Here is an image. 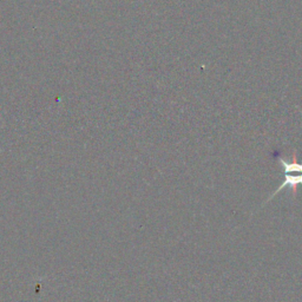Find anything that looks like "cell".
Listing matches in <instances>:
<instances>
[{"mask_svg":"<svg viewBox=\"0 0 302 302\" xmlns=\"http://www.w3.org/2000/svg\"><path fill=\"white\" fill-rule=\"evenodd\" d=\"M299 184H302V174H300V175H289V174H286L283 182L281 183V186L279 187V188H277L275 191H274L273 194L269 196V198H268V200L264 202V205L265 203H268V202H269L270 200H273L274 196H276L281 191V190L287 188V187H289V188L293 190V192H294V196H295V195H297V192H298V186H299ZM264 205H262V207H264Z\"/></svg>","mask_w":302,"mask_h":302,"instance_id":"6da1fadb","label":"cell"},{"mask_svg":"<svg viewBox=\"0 0 302 302\" xmlns=\"http://www.w3.org/2000/svg\"><path fill=\"white\" fill-rule=\"evenodd\" d=\"M277 159H279L281 167H282L283 171H285V175L286 174H291V173H299V174H302V163H299L298 162V157H297V153H294L293 155V162L292 163H288L287 161H285V159L282 158L281 156H276Z\"/></svg>","mask_w":302,"mask_h":302,"instance_id":"7a4b0ae2","label":"cell"}]
</instances>
